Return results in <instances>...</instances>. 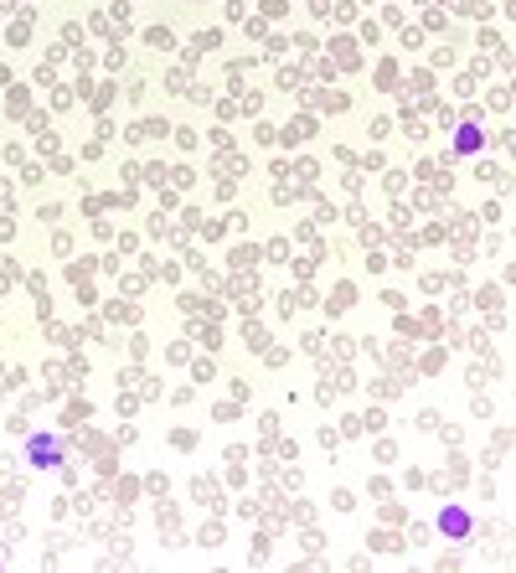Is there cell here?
I'll use <instances>...</instances> for the list:
<instances>
[{
    "label": "cell",
    "instance_id": "1",
    "mask_svg": "<svg viewBox=\"0 0 516 573\" xmlns=\"http://www.w3.org/2000/svg\"><path fill=\"white\" fill-rule=\"evenodd\" d=\"M439 527H444V532H470V517H465V512H444Z\"/></svg>",
    "mask_w": 516,
    "mask_h": 573
}]
</instances>
